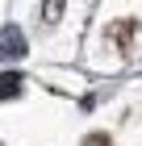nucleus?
Listing matches in <instances>:
<instances>
[{
	"mask_svg": "<svg viewBox=\"0 0 142 146\" xmlns=\"http://www.w3.org/2000/svg\"><path fill=\"white\" fill-rule=\"evenodd\" d=\"M13 96H21V75L17 71L0 75V100H13Z\"/></svg>",
	"mask_w": 142,
	"mask_h": 146,
	"instance_id": "f03ea898",
	"label": "nucleus"
},
{
	"mask_svg": "<svg viewBox=\"0 0 142 146\" xmlns=\"http://www.w3.org/2000/svg\"><path fill=\"white\" fill-rule=\"evenodd\" d=\"M0 54H9V58H21L25 54V34L17 29V25H9V29L0 34Z\"/></svg>",
	"mask_w": 142,
	"mask_h": 146,
	"instance_id": "f257e3e1",
	"label": "nucleus"
},
{
	"mask_svg": "<svg viewBox=\"0 0 142 146\" xmlns=\"http://www.w3.org/2000/svg\"><path fill=\"white\" fill-rule=\"evenodd\" d=\"M59 13H63V0H46V21H59Z\"/></svg>",
	"mask_w": 142,
	"mask_h": 146,
	"instance_id": "20e7f679",
	"label": "nucleus"
},
{
	"mask_svg": "<svg viewBox=\"0 0 142 146\" xmlns=\"http://www.w3.org/2000/svg\"><path fill=\"white\" fill-rule=\"evenodd\" d=\"M79 146H113V142H109V134H88Z\"/></svg>",
	"mask_w": 142,
	"mask_h": 146,
	"instance_id": "7ed1b4c3",
	"label": "nucleus"
}]
</instances>
